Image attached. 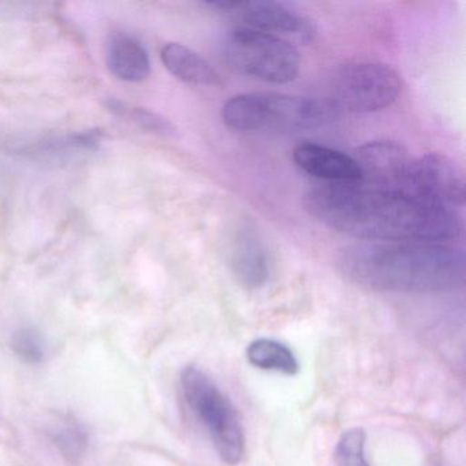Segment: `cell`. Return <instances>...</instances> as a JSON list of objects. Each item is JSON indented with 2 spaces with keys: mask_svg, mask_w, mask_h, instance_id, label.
Here are the masks:
<instances>
[{
  "mask_svg": "<svg viewBox=\"0 0 466 466\" xmlns=\"http://www.w3.org/2000/svg\"><path fill=\"white\" fill-rule=\"evenodd\" d=\"M305 207L327 228L367 242L447 244L462 230L457 211L361 184L318 185Z\"/></svg>",
  "mask_w": 466,
  "mask_h": 466,
  "instance_id": "cell-1",
  "label": "cell"
},
{
  "mask_svg": "<svg viewBox=\"0 0 466 466\" xmlns=\"http://www.w3.org/2000/svg\"><path fill=\"white\" fill-rule=\"evenodd\" d=\"M338 267L350 282L376 291L436 293L465 280L462 250L438 242H365L340 252Z\"/></svg>",
  "mask_w": 466,
  "mask_h": 466,
  "instance_id": "cell-2",
  "label": "cell"
},
{
  "mask_svg": "<svg viewBox=\"0 0 466 466\" xmlns=\"http://www.w3.org/2000/svg\"><path fill=\"white\" fill-rule=\"evenodd\" d=\"M334 108L308 97L252 92L231 97L222 108L226 127L241 133H294L316 129L332 118Z\"/></svg>",
  "mask_w": 466,
  "mask_h": 466,
  "instance_id": "cell-3",
  "label": "cell"
},
{
  "mask_svg": "<svg viewBox=\"0 0 466 466\" xmlns=\"http://www.w3.org/2000/svg\"><path fill=\"white\" fill-rule=\"evenodd\" d=\"M181 387L187 408L206 430L218 455L228 465H238L245 455V432L236 406L200 368H185Z\"/></svg>",
  "mask_w": 466,
  "mask_h": 466,
  "instance_id": "cell-4",
  "label": "cell"
},
{
  "mask_svg": "<svg viewBox=\"0 0 466 466\" xmlns=\"http://www.w3.org/2000/svg\"><path fill=\"white\" fill-rule=\"evenodd\" d=\"M226 64L241 75L269 84H288L299 76L296 46L250 28H237L222 43Z\"/></svg>",
  "mask_w": 466,
  "mask_h": 466,
  "instance_id": "cell-5",
  "label": "cell"
},
{
  "mask_svg": "<svg viewBox=\"0 0 466 466\" xmlns=\"http://www.w3.org/2000/svg\"><path fill=\"white\" fill-rule=\"evenodd\" d=\"M402 81L389 65L361 62L346 65L331 83V107L350 113H375L400 96Z\"/></svg>",
  "mask_w": 466,
  "mask_h": 466,
  "instance_id": "cell-6",
  "label": "cell"
},
{
  "mask_svg": "<svg viewBox=\"0 0 466 466\" xmlns=\"http://www.w3.org/2000/svg\"><path fill=\"white\" fill-rule=\"evenodd\" d=\"M406 195L431 206L457 211L465 203V177L450 157L428 154L413 159Z\"/></svg>",
  "mask_w": 466,
  "mask_h": 466,
  "instance_id": "cell-7",
  "label": "cell"
},
{
  "mask_svg": "<svg viewBox=\"0 0 466 466\" xmlns=\"http://www.w3.org/2000/svg\"><path fill=\"white\" fill-rule=\"evenodd\" d=\"M353 157L361 171L360 184L406 195L413 159L402 144L390 140L370 141L360 147Z\"/></svg>",
  "mask_w": 466,
  "mask_h": 466,
  "instance_id": "cell-8",
  "label": "cell"
},
{
  "mask_svg": "<svg viewBox=\"0 0 466 466\" xmlns=\"http://www.w3.org/2000/svg\"><path fill=\"white\" fill-rule=\"evenodd\" d=\"M228 15H239L247 28L271 35L291 45H307L316 36V26L310 18L282 4L233 0Z\"/></svg>",
  "mask_w": 466,
  "mask_h": 466,
  "instance_id": "cell-9",
  "label": "cell"
},
{
  "mask_svg": "<svg viewBox=\"0 0 466 466\" xmlns=\"http://www.w3.org/2000/svg\"><path fill=\"white\" fill-rule=\"evenodd\" d=\"M293 160L297 167L321 184L348 185L361 182V171L350 155L329 147L304 141L294 147Z\"/></svg>",
  "mask_w": 466,
  "mask_h": 466,
  "instance_id": "cell-10",
  "label": "cell"
},
{
  "mask_svg": "<svg viewBox=\"0 0 466 466\" xmlns=\"http://www.w3.org/2000/svg\"><path fill=\"white\" fill-rule=\"evenodd\" d=\"M230 267L237 282L245 289H258L269 277L266 248L255 228L242 226L234 234L230 248Z\"/></svg>",
  "mask_w": 466,
  "mask_h": 466,
  "instance_id": "cell-11",
  "label": "cell"
},
{
  "mask_svg": "<svg viewBox=\"0 0 466 466\" xmlns=\"http://www.w3.org/2000/svg\"><path fill=\"white\" fill-rule=\"evenodd\" d=\"M166 69L179 81L198 86H222V77L200 54L179 43H167L160 51Z\"/></svg>",
  "mask_w": 466,
  "mask_h": 466,
  "instance_id": "cell-12",
  "label": "cell"
},
{
  "mask_svg": "<svg viewBox=\"0 0 466 466\" xmlns=\"http://www.w3.org/2000/svg\"><path fill=\"white\" fill-rule=\"evenodd\" d=\"M107 65L116 78L140 83L151 73V62L144 46L135 37L116 35L107 47Z\"/></svg>",
  "mask_w": 466,
  "mask_h": 466,
  "instance_id": "cell-13",
  "label": "cell"
},
{
  "mask_svg": "<svg viewBox=\"0 0 466 466\" xmlns=\"http://www.w3.org/2000/svg\"><path fill=\"white\" fill-rule=\"evenodd\" d=\"M46 435L66 462L77 465L89 449V433L86 425L72 414H56L46 427Z\"/></svg>",
  "mask_w": 466,
  "mask_h": 466,
  "instance_id": "cell-14",
  "label": "cell"
},
{
  "mask_svg": "<svg viewBox=\"0 0 466 466\" xmlns=\"http://www.w3.org/2000/svg\"><path fill=\"white\" fill-rule=\"evenodd\" d=\"M247 359L250 365L263 370H274L283 375L294 376L299 373V365L293 351L268 338L253 340L247 349Z\"/></svg>",
  "mask_w": 466,
  "mask_h": 466,
  "instance_id": "cell-15",
  "label": "cell"
},
{
  "mask_svg": "<svg viewBox=\"0 0 466 466\" xmlns=\"http://www.w3.org/2000/svg\"><path fill=\"white\" fill-rule=\"evenodd\" d=\"M110 110L113 113L119 114L124 118L135 122L141 129L149 133H155L159 136H174L176 135V127L168 119L163 118L159 114L152 113L146 108L129 107L121 102H110Z\"/></svg>",
  "mask_w": 466,
  "mask_h": 466,
  "instance_id": "cell-16",
  "label": "cell"
},
{
  "mask_svg": "<svg viewBox=\"0 0 466 466\" xmlns=\"http://www.w3.org/2000/svg\"><path fill=\"white\" fill-rule=\"evenodd\" d=\"M335 466H370L365 458V432L350 428L340 435L334 452Z\"/></svg>",
  "mask_w": 466,
  "mask_h": 466,
  "instance_id": "cell-17",
  "label": "cell"
},
{
  "mask_svg": "<svg viewBox=\"0 0 466 466\" xmlns=\"http://www.w3.org/2000/svg\"><path fill=\"white\" fill-rule=\"evenodd\" d=\"M12 349L23 361L32 365L42 364L47 354L42 334L32 327H24L13 334Z\"/></svg>",
  "mask_w": 466,
  "mask_h": 466,
  "instance_id": "cell-18",
  "label": "cell"
}]
</instances>
